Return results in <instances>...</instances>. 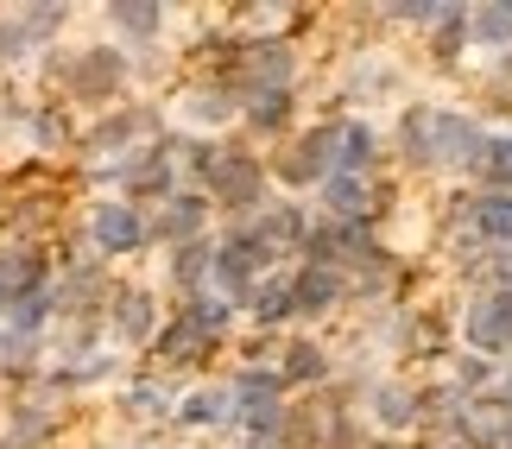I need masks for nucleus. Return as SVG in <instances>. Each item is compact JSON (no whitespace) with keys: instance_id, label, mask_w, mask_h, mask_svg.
Instances as JSON below:
<instances>
[{"instance_id":"f03ea898","label":"nucleus","mask_w":512,"mask_h":449,"mask_svg":"<svg viewBox=\"0 0 512 449\" xmlns=\"http://www.w3.org/2000/svg\"><path fill=\"white\" fill-rule=\"evenodd\" d=\"M506 32H512V7H494L481 19V38H506Z\"/></svg>"},{"instance_id":"f257e3e1","label":"nucleus","mask_w":512,"mask_h":449,"mask_svg":"<svg viewBox=\"0 0 512 449\" xmlns=\"http://www.w3.org/2000/svg\"><path fill=\"white\" fill-rule=\"evenodd\" d=\"M481 228H487V234H512V197H494V203H487V209H481Z\"/></svg>"}]
</instances>
